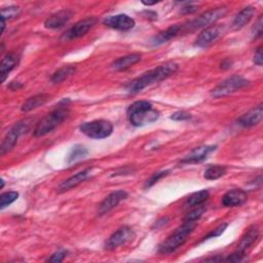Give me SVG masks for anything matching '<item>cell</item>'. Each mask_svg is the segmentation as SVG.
I'll use <instances>...</instances> for the list:
<instances>
[{"label": "cell", "mask_w": 263, "mask_h": 263, "mask_svg": "<svg viewBox=\"0 0 263 263\" xmlns=\"http://www.w3.org/2000/svg\"><path fill=\"white\" fill-rule=\"evenodd\" d=\"M178 68L179 66L175 62H166L128 82L125 87L126 91L129 93H137L145 87L172 76L178 71Z\"/></svg>", "instance_id": "6da1fadb"}, {"label": "cell", "mask_w": 263, "mask_h": 263, "mask_svg": "<svg viewBox=\"0 0 263 263\" xmlns=\"http://www.w3.org/2000/svg\"><path fill=\"white\" fill-rule=\"evenodd\" d=\"M126 113L130 124L134 126H143L159 118V112L148 101H137L133 103Z\"/></svg>", "instance_id": "7a4b0ae2"}, {"label": "cell", "mask_w": 263, "mask_h": 263, "mask_svg": "<svg viewBox=\"0 0 263 263\" xmlns=\"http://www.w3.org/2000/svg\"><path fill=\"white\" fill-rule=\"evenodd\" d=\"M66 100H64L58 108H55L52 112H50L37 123L33 133L35 137H42L47 135L69 117L70 111L68 109L67 103L64 104Z\"/></svg>", "instance_id": "3957f363"}, {"label": "cell", "mask_w": 263, "mask_h": 263, "mask_svg": "<svg viewBox=\"0 0 263 263\" xmlns=\"http://www.w3.org/2000/svg\"><path fill=\"white\" fill-rule=\"evenodd\" d=\"M195 228V222H184L182 226L177 228L159 247L158 252L161 254H170L180 248L192 233Z\"/></svg>", "instance_id": "277c9868"}, {"label": "cell", "mask_w": 263, "mask_h": 263, "mask_svg": "<svg viewBox=\"0 0 263 263\" xmlns=\"http://www.w3.org/2000/svg\"><path fill=\"white\" fill-rule=\"evenodd\" d=\"M227 13V8L224 6L216 7L213 9H210L196 18L188 22L187 24L181 25L182 32H192L201 28H206L211 25H214L218 20L223 17Z\"/></svg>", "instance_id": "5b68a950"}, {"label": "cell", "mask_w": 263, "mask_h": 263, "mask_svg": "<svg viewBox=\"0 0 263 263\" xmlns=\"http://www.w3.org/2000/svg\"><path fill=\"white\" fill-rule=\"evenodd\" d=\"M33 118H25L18 122H16L6 134L5 138L3 139V142L0 147V154L4 155L5 153L9 152L16 144L18 138L26 134L32 124Z\"/></svg>", "instance_id": "8992f818"}, {"label": "cell", "mask_w": 263, "mask_h": 263, "mask_svg": "<svg viewBox=\"0 0 263 263\" xmlns=\"http://www.w3.org/2000/svg\"><path fill=\"white\" fill-rule=\"evenodd\" d=\"M80 132L91 139H105L113 132V125L105 119H97L84 122L80 125Z\"/></svg>", "instance_id": "52a82bcc"}, {"label": "cell", "mask_w": 263, "mask_h": 263, "mask_svg": "<svg viewBox=\"0 0 263 263\" xmlns=\"http://www.w3.org/2000/svg\"><path fill=\"white\" fill-rule=\"evenodd\" d=\"M250 84V81L242 76L233 75L231 77H228L227 79L223 80L221 83H219L211 92L212 97L214 98H221L228 95H231Z\"/></svg>", "instance_id": "ba28073f"}, {"label": "cell", "mask_w": 263, "mask_h": 263, "mask_svg": "<svg viewBox=\"0 0 263 263\" xmlns=\"http://www.w3.org/2000/svg\"><path fill=\"white\" fill-rule=\"evenodd\" d=\"M224 27L221 25H211L203 29L195 40L194 45L197 47H208L213 44L223 34Z\"/></svg>", "instance_id": "9c48e42d"}, {"label": "cell", "mask_w": 263, "mask_h": 263, "mask_svg": "<svg viewBox=\"0 0 263 263\" xmlns=\"http://www.w3.org/2000/svg\"><path fill=\"white\" fill-rule=\"evenodd\" d=\"M135 236L134 230L128 226H123L117 229L106 241L105 249L107 250H115L120 246L125 245L129 240H132Z\"/></svg>", "instance_id": "30bf717a"}, {"label": "cell", "mask_w": 263, "mask_h": 263, "mask_svg": "<svg viewBox=\"0 0 263 263\" xmlns=\"http://www.w3.org/2000/svg\"><path fill=\"white\" fill-rule=\"evenodd\" d=\"M97 23V18L93 16L84 18L79 21L78 23H76L73 27H71L63 36L64 40H73V39H77L80 38L82 36H84Z\"/></svg>", "instance_id": "8fae6325"}, {"label": "cell", "mask_w": 263, "mask_h": 263, "mask_svg": "<svg viewBox=\"0 0 263 263\" xmlns=\"http://www.w3.org/2000/svg\"><path fill=\"white\" fill-rule=\"evenodd\" d=\"M103 23L105 26L119 31H127L135 27V20L123 13L109 15L104 18Z\"/></svg>", "instance_id": "7c38bea8"}, {"label": "cell", "mask_w": 263, "mask_h": 263, "mask_svg": "<svg viewBox=\"0 0 263 263\" xmlns=\"http://www.w3.org/2000/svg\"><path fill=\"white\" fill-rule=\"evenodd\" d=\"M127 197V192L124 190H116L110 193L99 205V215H104L114 209L121 200Z\"/></svg>", "instance_id": "4fadbf2b"}, {"label": "cell", "mask_w": 263, "mask_h": 263, "mask_svg": "<svg viewBox=\"0 0 263 263\" xmlns=\"http://www.w3.org/2000/svg\"><path fill=\"white\" fill-rule=\"evenodd\" d=\"M73 12L69 9H62L51 14L44 22V26L47 29H59L64 27L72 17Z\"/></svg>", "instance_id": "5bb4252c"}, {"label": "cell", "mask_w": 263, "mask_h": 263, "mask_svg": "<svg viewBox=\"0 0 263 263\" xmlns=\"http://www.w3.org/2000/svg\"><path fill=\"white\" fill-rule=\"evenodd\" d=\"M248 199L247 192L241 189H232L226 192L222 197V203L224 206L233 208L243 204Z\"/></svg>", "instance_id": "9a60e30c"}, {"label": "cell", "mask_w": 263, "mask_h": 263, "mask_svg": "<svg viewBox=\"0 0 263 263\" xmlns=\"http://www.w3.org/2000/svg\"><path fill=\"white\" fill-rule=\"evenodd\" d=\"M263 117V106L262 104L258 105L257 107L250 110L248 113L241 115L237 119V123L245 127H250L258 124Z\"/></svg>", "instance_id": "2e32d148"}, {"label": "cell", "mask_w": 263, "mask_h": 263, "mask_svg": "<svg viewBox=\"0 0 263 263\" xmlns=\"http://www.w3.org/2000/svg\"><path fill=\"white\" fill-rule=\"evenodd\" d=\"M215 146H199L194 148L186 157H184L180 163H197L203 161L208 155L215 150Z\"/></svg>", "instance_id": "e0dca14e"}, {"label": "cell", "mask_w": 263, "mask_h": 263, "mask_svg": "<svg viewBox=\"0 0 263 263\" xmlns=\"http://www.w3.org/2000/svg\"><path fill=\"white\" fill-rule=\"evenodd\" d=\"M90 173H91L90 168H86V170H83L81 172H78L74 176H72V177L68 178L67 180L63 181L61 183V185L59 186V190L61 192H64V191L70 190V189L78 186L80 183H82L83 181H85L87 179V177L90 175Z\"/></svg>", "instance_id": "ac0fdd59"}, {"label": "cell", "mask_w": 263, "mask_h": 263, "mask_svg": "<svg viewBox=\"0 0 263 263\" xmlns=\"http://www.w3.org/2000/svg\"><path fill=\"white\" fill-rule=\"evenodd\" d=\"M259 237V228L257 226H251L246 233L243 234V236L241 237L239 243L237 245V249L236 251L241 252V253H246V251L252 246L254 245V242L258 239Z\"/></svg>", "instance_id": "d6986e66"}, {"label": "cell", "mask_w": 263, "mask_h": 263, "mask_svg": "<svg viewBox=\"0 0 263 263\" xmlns=\"http://www.w3.org/2000/svg\"><path fill=\"white\" fill-rule=\"evenodd\" d=\"M254 14H255V8L253 6L245 7L234 17V20L232 22V29L239 30V29L243 28L247 24L250 23V21L254 16Z\"/></svg>", "instance_id": "ffe728a7"}, {"label": "cell", "mask_w": 263, "mask_h": 263, "mask_svg": "<svg viewBox=\"0 0 263 263\" xmlns=\"http://www.w3.org/2000/svg\"><path fill=\"white\" fill-rule=\"evenodd\" d=\"M140 60H141V55L139 53H130V54H127V55H124V57H121V58L115 60L112 63L111 67L115 71H123V70L130 68L138 62H140Z\"/></svg>", "instance_id": "44dd1931"}, {"label": "cell", "mask_w": 263, "mask_h": 263, "mask_svg": "<svg viewBox=\"0 0 263 263\" xmlns=\"http://www.w3.org/2000/svg\"><path fill=\"white\" fill-rule=\"evenodd\" d=\"M18 63V57L14 52H10L6 54L2 61H1V67H0V75H1V82H4L8 74L11 70L14 69V67Z\"/></svg>", "instance_id": "7402d4cb"}, {"label": "cell", "mask_w": 263, "mask_h": 263, "mask_svg": "<svg viewBox=\"0 0 263 263\" xmlns=\"http://www.w3.org/2000/svg\"><path fill=\"white\" fill-rule=\"evenodd\" d=\"M181 33H182L181 25H174V26L167 28L166 30L160 32L158 35H156V36L152 39V44H153V45L162 44V43L167 42L168 40L173 39L174 37L178 36V35L181 34Z\"/></svg>", "instance_id": "603a6c76"}, {"label": "cell", "mask_w": 263, "mask_h": 263, "mask_svg": "<svg viewBox=\"0 0 263 263\" xmlns=\"http://www.w3.org/2000/svg\"><path fill=\"white\" fill-rule=\"evenodd\" d=\"M49 96L46 93H39L36 96H33L31 98H29L23 105H22V111L23 112H29L32 111L40 106H42L43 104H45L48 100Z\"/></svg>", "instance_id": "cb8c5ba5"}, {"label": "cell", "mask_w": 263, "mask_h": 263, "mask_svg": "<svg viewBox=\"0 0 263 263\" xmlns=\"http://www.w3.org/2000/svg\"><path fill=\"white\" fill-rule=\"evenodd\" d=\"M76 69L73 66H65L63 68H60L58 71H55L50 80L52 83H61L64 80H66L68 77H70L71 75H73L75 73Z\"/></svg>", "instance_id": "d4e9b609"}, {"label": "cell", "mask_w": 263, "mask_h": 263, "mask_svg": "<svg viewBox=\"0 0 263 263\" xmlns=\"http://www.w3.org/2000/svg\"><path fill=\"white\" fill-rule=\"evenodd\" d=\"M209 197V191L208 190H200L197 192L192 193L189 195L185 201L186 206H196L199 204H202Z\"/></svg>", "instance_id": "484cf974"}, {"label": "cell", "mask_w": 263, "mask_h": 263, "mask_svg": "<svg viewBox=\"0 0 263 263\" xmlns=\"http://www.w3.org/2000/svg\"><path fill=\"white\" fill-rule=\"evenodd\" d=\"M88 154V150L82 145H75L68 156V163H72L84 158Z\"/></svg>", "instance_id": "4316f807"}, {"label": "cell", "mask_w": 263, "mask_h": 263, "mask_svg": "<svg viewBox=\"0 0 263 263\" xmlns=\"http://www.w3.org/2000/svg\"><path fill=\"white\" fill-rule=\"evenodd\" d=\"M225 173H226L225 166L216 164V165H211V166H209V167L204 171L203 177H204V179H206V180H217V179L221 178L222 176H224Z\"/></svg>", "instance_id": "83f0119b"}, {"label": "cell", "mask_w": 263, "mask_h": 263, "mask_svg": "<svg viewBox=\"0 0 263 263\" xmlns=\"http://www.w3.org/2000/svg\"><path fill=\"white\" fill-rule=\"evenodd\" d=\"M21 13V9L18 6H8L1 9V20H13L17 17Z\"/></svg>", "instance_id": "f1b7e54d"}, {"label": "cell", "mask_w": 263, "mask_h": 263, "mask_svg": "<svg viewBox=\"0 0 263 263\" xmlns=\"http://www.w3.org/2000/svg\"><path fill=\"white\" fill-rule=\"evenodd\" d=\"M18 197V192L16 191H7L1 194L0 196V208L4 209L5 206L11 204Z\"/></svg>", "instance_id": "f546056e"}, {"label": "cell", "mask_w": 263, "mask_h": 263, "mask_svg": "<svg viewBox=\"0 0 263 263\" xmlns=\"http://www.w3.org/2000/svg\"><path fill=\"white\" fill-rule=\"evenodd\" d=\"M204 211H205L204 205H202V204L196 205L195 209H193L192 211H190L186 215V217L184 219V222H195V221H197L201 217V215L203 214Z\"/></svg>", "instance_id": "4dcf8cb0"}, {"label": "cell", "mask_w": 263, "mask_h": 263, "mask_svg": "<svg viewBox=\"0 0 263 263\" xmlns=\"http://www.w3.org/2000/svg\"><path fill=\"white\" fill-rule=\"evenodd\" d=\"M168 174V171H162V172H157L155 173L149 180H147L145 187H151L153 184H155L159 179H161L162 177L166 176Z\"/></svg>", "instance_id": "1f68e13d"}, {"label": "cell", "mask_w": 263, "mask_h": 263, "mask_svg": "<svg viewBox=\"0 0 263 263\" xmlns=\"http://www.w3.org/2000/svg\"><path fill=\"white\" fill-rule=\"evenodd\" d=\"M226 227H227V224H226V223L219 225V226H218L217 228H215V229H214L212 232H210V233H209L206 236H204L202 240H205V239H210V238H214V237H217V236L221 235V234L224 232V230L226 229Z\"/></svg>", "instance_id": "d6a6232c"}, {"label": "cell", "mask_w": 263, "mask_h": 263, "mask_svg": "<svg viewBox=\"0 0 263 263\" xmlns=\"http://www.w3.org/2000/svg\"><path fill=\"white\" fill-rule=\"evenodd\" d=\"M262 15L259 16L258 21L256 22L255 26L253 27L252 30V34H253V39H257L258 37H260L262 35Z\"/></svg>", "instance_id": "836d02e7"}, {"label": "cell", "mask_w": 263, "mask_h": 263, "mask_svg": "<svg viewBox=\"0 0 263 263\" xmlns=\"http://www.w3.org/2000/svg\"><path fill=\"white\" fill-rule=\"evenodd\" d=\"M66 255H67V252H66V251H64V250L58 251V252H55L54 254H52L46 261H47V262H54V263H57V262H62V261L64 260V258L66 257Z\"/></svg>", "instance_id": "e575fe53"}, {"label": "cell", "mask_w": 263, "mask_h": 263, "mask_svg": "<svg viewBox=\"0 0 263 263\" xmlns=\"http://www.w3.org/2000/svg\"><path fill=\"white\" fill-rule=\"evenodd\" d=\"M190 117H191V115L189 113L184 112V111H179V112L174 113L171 116V119H174V120H177V121H183V120L189 119Z\"/></svg>", "instance_id": "d590c367"}, {"label": "cell", "mask_w": 263, "mask_h": 263, "mask_svg": "<svg viewBox=\"0 0 263 263\" xmlns=\"http://www.w3.org/2000/svg\"><path fill=\"white\" fill-rule=\"evenodd\" d=\"M254 63L258 66H262L263 64V53H262V46H259L254 55Z\"/></svg>", "instance_id": "8d00e7d4"}, {"label": "cell", "mask_w": 263, "mask_h": 263, "mask_svg": "<svg viewBox=\"0 0 263 263\" xmlns=\"http://www.w3.org/2000/svg\"><path fill=\"white\" fill-rule=\"evenodd\" d=\"M182 10H183L184 12H186V13H192V12L196 11L197 8H196V6H193V5H191V3H189L187 6H185L184 8H182Z\"/></svg>", "instance_id": "74e56055"}, {"label": "cell", "mask_w": 263, "mask_h": 263, "mask_svg": "<svg viewBox=\"0 0 263 263\" xmlns=\"http://www.w3.org/2000/svg\"><path fill=\"white\" fill-rule=\"evenodd\" d=\"M231 65H232V61H230V60H225V61H223V62L221 63V68H222V69H229V68L231 67Z\"/></svg>", "instance_id": "f35d334b"}, {"label": "cell", "mask_w": 263, "mask_h": 263, "mask_svg": "<svg viewBox=\"0 0 263 263\" xmlns=\"http://www.w3.org/2000/svg\"><path fill=\"white\" fill-rule=\"evenodd\" d=\"M142 3L146 6H150V5H153V4H156L157 1H153V2H146V1H142Z\"/></svg>", "instance_id": "ab89813d"}]
</instances>
